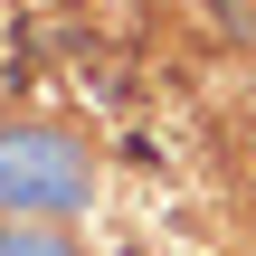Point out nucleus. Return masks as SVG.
<instances>
[{
	"instance_id": "f257e3e1",
	"label": "nucleus",
	"mask_w": 256,
	"mask_h": 256,
	"mask_svg": "<svg viewBox=\"0 0 256 256\" xmlns=\"http://www.w3.org/2000/svg\"><path fill=\"white\" fill-rule=\"evenodd\" d=\"M95 152L57 124H0V218H86Z\"/></svg>"
},
{
	"instance_id": "f03ea898",
	"label": "nucleus",
	"mask_w": 256,
	"mask_h": 256,
	"mask_svg": "<svg viewBox=\"0 0 256 256\" xmlns=\"http://www.w3.org/2000/svg\"><path fill=\"white\" fill-rule=\"evenodd\" d=\"M0 256H86L66 218H0Z\"/></svg>"
}]
</instances>
